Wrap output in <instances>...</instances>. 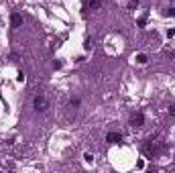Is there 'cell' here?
<instances>
[{
    "label": "cell",
    "instance_id": "1",
    "mask_svg": "<svg viewBox=\"0 0 175 173\" xmlns=\"http://www.w3.org/2000/svg\"><path fill=\"white\" fill-rule=\"evenodd\" d=\"M161 151H165V145L161 140H157V138L149 137L145 140V145H143V153L147 155V157H157Z\"/></svg>",
    "mask_w": 175,
    "mask_h": 173
},
{
    "label": "cell",
    "instance_id": "2",
    "mask_svg": "<svg viewBox=\"0 0 175 173\" xmlns=\"http://www.w3.org/2000/svg\"><path fill=\"white\" fill-rule=\"evenodd\" d=\"M33 108H35L37 112H47V108H49V100H47L43 94H37L35 98H33Z\"/></svg>",
    "mask_w": 175,
    "mask_h": 173
},
{
    "label": "cell",
    "instance_id": "3",
    "mask_svg": "<svg viewBox=\"0 0 175 173\" xmlns=\"http://www.w3.org/2000/svg\"><path fill=\"white\" fill-rule=\"evenodd\" d=\"M143 124H145V114H143V112H137V114L130 116V126L140 128Z\"/></svg>",
    "mask_w": 175,
    "mask_h": 173
},
{
    "label": "cell",
    "instance_id": "4",
    "mask_svg": "<svg viewBox=\"0 0 175 173\" xmlns=\"http://www.w3.org/2000/svg\"><path fill=\"white\" fill-rule=\"evenodd\" d=\"M83 2V10H98L102 6V0H82Z\"/></svg>",
    "mask_w": 175,
    "mask_h": 173
},
{
    "label": "cell",
    "instance_id": "5",
    "mask_svg": "<svg viewBox=\"0 0 175 173\" xmlns=\"http://www.w3.org/2000/svg\"><path fill=\"white\" fill-rule=\"evenodd\" d=\"M106 140H108V143H112V145H116V143H120V140H122V135L112 130V132H108V135H106Z\"/></svg>",
    "mask_w": 175,
    "mask_h": 173
},
{
    "label": "cell",
    "instance_id": "6",
    "mask_svg": "<svg viewBox=\"0 0 175 173\" xmlns=\"http://www.w3.org/2000/svg\"><path fill=\"white\" fill-rule=\"evenodd\" d=\"M10 23H12L14 29H16V27H21V24H23V16H21V14H12V16H10Z\"/></svg>",
    "mask_w": 175,
    "mask_h": 173
},
{
    "label": "cell",
    "instance_id": "7",
    "mask_svg": "<svg viewBox=\"0 0 175 173\" xmlns=\"http://www.w3.org/2000/svg\"><path fill=\"white\" fill-rule=\"evenodd\" d=\"M92 47H94V39L92 37H86V39H83V49H86V51H92Z\"/></svg>",
    "mask_w": 175,
    "mask_h": 173
},
{
    "label": "cell",
    "instance_id": "8",
    "mask_svg": "<svg viewBox=\"0 0 175 173\" xmlns=\"http://www.w3.org/2000/svg\"><path fill=\"white\" fill-rule=\"evenodd\" d=\"M137 61H139L140 65H145V63H147V61H149V57H147V55H145V53H139V55H137Z\"/></svg>",
    "mask_w": 175,
    "mask_h": 173
},
{
    "label": "cell",
    "instance_id": "9",
    "mask_svg": "<svg viewBox=\"0 0 175 173\" xmlns=\"http://www.w3.org/2000/svg\"><path fill=\"white\" fill-rule=\"evenodd\" d=\"M83 161L88 163V165H90V163H94V155H90V153H86V155H83Z\"/></svg>",
    "mask_w": 175,
    "mask_h": 173
},
{
    "label": "cell",
    "instance_id": "10",
    "mask_svg": "<svg viewBox=\"0 0 175 173\" xmlns=\"http://www.w3.org/2000/svg\"><path fill=\"white\" fill-rule=\"evenodd\" d=\"M137 6H139V0H128V8L130 10H134Z\"/></svg>",
    "mask_w": 175,
    "mask_h": 173
},
{
    "label": "cell",
    "instance_id": "11",
    "mask_svg": "<svg viewBox=\"0 0 175 173\" xmlns=\"http://www.w3.org/2000/svg\"><path fill=\"white\" fill-rule=\"evenodd\" d=\"M165 16H175V8H167L165 10Z\"/></svg>",
    "mask_w": 175,
    "mask_h": 173
},
{
    "label": "cell",
    "instance_id": "12",
    "mask_svg": "<svg viewBox=\"0 0 175 173\" xmlns=\"http://www.w3.org/2000/svg\"><path fill=\"white\" fill-rule=\"evenodd\" d=\"M145 24H147V18H145V16L139 18V27H140V29H145Z\"/></svg>",
    "mask_w": 175,
    "mask_h": 173
},
{
    "label": "cell",
    "instance_id": "13",
    "mask_svg": "<svg viewBox=\"0 0 175 173\" xmlns=\"http://www.w3.org/2000/svg\"><path fill=\"white\" fill-rule=\"evenodd\" d=\"M16 80H18V81H24V73H23V71H18V78H16Z\"/></svg>",
    "mask_w": 175,
    "mask_h": 173
},
{
    "label": "cell",
    "instance_id": "14",
    "mask_svg": "<svg viewBox=\"0 0 175 173\" xmlns=\"http://www.w3.org/2000/svg\"><path fill=\"white\" fill-rule=\"evenodd\" d=\"M169 112H171V114H175V106H171V110H169Z\"/></svg>",
    "mask_w": 175,
    "mask_h": 173
}]
</instances>
